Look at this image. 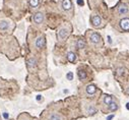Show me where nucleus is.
Listing matches in <instances>:
<instances>
[{"instance_id": "11", "label": "nucleus", "mask_w": 129, "mask_h": 120, "mask_svg": "<svg viewBox=\"0 0 129 120\" xmlns=\"http://www.w3.org/2000/svg\"><path fill=\"white\" fill-rule=\"evenodd\" d=\"M45 45H46L45 36H44V35L39 36V37L36 39V41H35V47H36L37 49L41 50V49H43V48L45 47Z\"/></svg>"}, {"instance_id": "2", "label": "nucleus", "mask_w": 129, "mask_h": 120, "mask_svg": "<svg viewBox=\"0 0 129 120\" xmlns=\"http://www.w3.org/2000/svg\"><path fill=\"white\" fill-rule=\"evenodd\" d=\"M71 32V25L65 23L64 25H62L60 28H59V31L57 32V39L59 42H63L64 40H65L68 35L70 34Z\"/></svg>"}, {"instance_id": "14", "label": "nucleus", "mask_w": 129, "mask_h": 120, "mask_svg": "<svg viewBox=\"0 0 129 120\" xmlns=\"http://www.w3.org/2000/svg\"><path fill=\"white\" fill-rule=\"evenodd\" d=\"M77 76H78V78H79L81 81L86 80V77H87L86 71L83 70V69H78V70H77Z\"/></svg>"}, {"instance_id": "8", "label": "nucleus", "mask_w": 129, "mask_h": 120, "mask_svg": "<svg viewBox=\"0 0 129 120\" xmlns=\"http://www.w3.org/2000/svg\"><path fill=\"white\" fill-rule=\"evenodd\" d=\"M44 20H45V16L42 12H36L34 15H33V21L35 24L37 25H41L44 23Z\"/></svg>"}, {"instance_id": "13", "label": "nucleus", "mask_w": 129, "mask_h": 120, "mask_svg": "<svg viewBox=\"0 0 129 120\" xmlns=\"http://www.w3.org/2000/svg\"><path fill=\"white\" fill-rule=\"evenodd\" d=\"M75 47H76L78 50L84 49V48H85V41H84L82 38H77V39H76V42H75Z\"/></svg>"}, {"instance_id": "3", "label": "nucleus", "mask_w": 129, "mask_h": 120, "mask_svg": "<svg viewBox=\"0 0 129 120\" xmlns=\"http://www.w3.org/2000/svg\"><path fill=\"white\" fill-rule=\"evenodd\" d=\"M12 27H14V24H12L11 20L4 18V17L0 18V32L1 33H7L11 31Z\"/></svg>"}, {"instance_id": "5", "label": "nucleus", "mask_w": 129, "mask_h": 120, "mask_svg": "<svg viewBox=\"0 0 129 120\" xmlns=\"http://www.w3.org/2000/svg\"><path fill=\"white\" fill-rule=\"evenodd\" d=\"M88 40L93 45H96V46L102 45V37H101L100 34L95 33V32H89V34H88Z\"/></svg>"}, {"instance_id": "9", "label": "nucleus", "mask_w": 129, "mask_h": 120, "mask_svg": "<svg viewBox=\"0 0 129 120\" xmlns=\"http://www.w3.org/2000/svg\"><path fill=\"white\" fill-rule=\"evenodd\" d=\"M119 26L122 32H129V18L123 17L119 20Z\"/></svg>"}, {"instance_id": "7", "label": "nucleus", "mask_w": 129, "mask_h": 120, "mask_svg": "<svg viewBox=\"0 0 129 120\" xmlns=\"http://www.w3.org/2000/svg\"><path fill=\"white\" fill-rule=\"evenodd\" d=\"M96 92H98V87H96L94 84H88L83 89V96H85V97H93Z\"/></svg>"}, {"instance_id": "1", "label": "nucleus", "mask_w": 129, "mask_h": 120, "mask_svg": "<svg viewBox=\"0 0 129 120\" xmlns=\"http://www.w3.org/2000/svg\"><path fill=\"white\" fill-rule=\"evenodd\" d=\"M101 106H102V111L104 113L115 112V111H117L119 109V103H118L117 99L114 96L107 95V94L102 95Z\"/></svg>"}, {"instance_id": "18", "label": "nucleus", "mask_w": 129, "mask_h": 120, "mask_svg": "<svg viewBox=\"0 0 129 120\" xmlns=\"http://www.w3.org/2000/svg\"><path fill=\"white\" fill-rule=\"evenodd\" d=\"M67 78H68L69 80H72V79H73V74H72L71 72L67 73Z\"/></svg>"}, {"instance_id": "17", "label": "nucleus", "mask_w": 129, "mask_h": 120, "mask_svg": "<svg viewBox=\"0 0 129 120\" xmlns=\"http://www.w3.org/2000/svg\"><path fill=\"white\" fill-rule=\"evenodd\" d=\"M48 120H64V119H63V117L60 114H58V113H52L49 116Z\"/></svg>"}, {"instance_id": "4", "label": "nucleus", "mask_w": 129, "mask_h": 120, "mask_svg": "<svg viewBox=\"0 0 129 120\" xmlns=\"http://www.w3.org/2000/svg\"><path fill=\"white\" fill-rule=\"evenodd\" d=\"M115 12H116V15H119V16H125L129 13V6L125 3H120L116 6V9H115Z\"/></svg>"}, {"instance_id": "12", "label": "nucleus", "mask_w": 129, "mask_h": 120, "mask_svg": "<svg viewBox=\"0 0 129 120\" xmlns=\"http://www.w3.org/2000/svg\"><path fill=\"white\" fill-rule=\"evenodd\" d=\"M37 63H38L37 59L34 58V57H30V58H28V59L26 60V65H27V68H28V69L35 68V67L37 66Z\"/></svg>"}, {"instance_id": "10", "label": "nucleus", "mask_w": 129, "mask_h": 120, "mask_svg": "<svg viewBox=\"0 0 129 120\" xmlns=\"http://www.w3.org/2000/svg\"><path fill=\"white\" fill-rule=\"evenodd\" d=\"M90 21H91V24L94 26V27H100L102 25V17L96 14V13H93L90 17Z\"/></svg>"}, {"instance_id": "19", "label": "nucleus", "mask_w": 129, "mask_h": 120, "mask_svg": "<svg viewBox=\"0 0 129 120\" xmlns=\"http://www.w3.org/2000/svg\"><path fill=\"white\" fill-rule=\"evenodd\" d=\"M19 120H31V119L28 118V117H25V118H24L23 116H20V117H19Z\"/></svg>"}, {"instance_id": "16", "label": "nucleus", "mask_w": 129, "mask_h": 120, "mask_svg": "<svg viewBox=\"0 0 129 120\" xmlns=\"http://www.w3.org/2000/svg\"><path fill=\"white\" fill-rule=\"evenodd\" d=\"M28 4L30 6V8H38L40 5V0H28Z\"/></svg>"}, {"instance_id": "6", "label": "nucleus", "mask_w": 129, "mask_h": 120, "mask_svg": "<svg viewBox=\"0 0 129 120\" xmlns=\"http://www.w3.org/2000/svg\"><path fill=\"white\" fill-rule=\"evenodd\" d=\"M72 6L73 5H72L71 0H60V7L64 12L69 13L70 11H72L73 9Z\"/></svg>"}, {"instance_id": "15", "label": "nucleus", "mask_w": 129, "mask_h": 120, "mask_svg": "<svg viewBox=\"0 0 129 120\" xmlns=\"http://www.w3.org/2000/svg\"><path fill=\"white\" fill-rule=\"evenodd\" d=\"M67 60H68L70 63H73L75 60H76V55H75V53L72 52V51L68 52V53H67Z\"/></svg>"}]
</instances>
